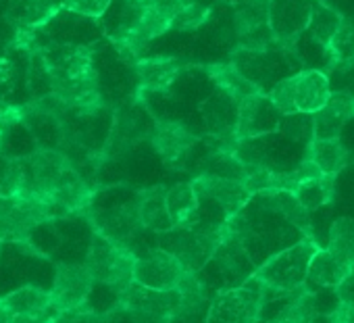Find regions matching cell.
Masks as SVG:
<instances>
[{
	"mask_svg": "<svg viewBox=\"0 0 354 323\" xmlns=\"http://www.w3.org/2000/svg\"><path fill=\"white\" fill-rule=\"evenodd\" d=\"M38 57L48 77L50 100L80 113H96L102 107L94 46L50 42Z\"/></svg>",
	"mask_w": 354,
	"mask_h": 323,
	"instance_id": "cell-1",
	"label": "cell"
},
{
	"mask_svg": "<svg viewBox=\"0 0 354 323\" xmlns=\"http://www.w3.org/2000/svg\"><path fill=\"white\" fill-rule=\"evenodd\" d=\"M321 248L315 236H302L298 242L269 255L252 277L271 292H298L306 284V271L313 255Z\"/></svg>",
	"mask_w": 354,
	"mask_h": 323,
	"instance_id": "cell-2",
	"label": "cell"
},
{
	"mask_svg": "<svg viewBox=\"0 0 354 323\" xmlns=\"http://www.w3.org/2000/svg\"><path fill=\"white\" fill-rule=\"evenodd\" d=\"M269 100L281 115L308 113L315 115L331 96L327 73L315 67L300 69L271 86L267 90Z\"/></svg>",
	"mask_w": 354,
	"mask_h": 323,
	"instance_id": "cell-3",
	"label": "cell"
},
{
	"mask_svg": "<svg viewBox=\"0 0 354 323\" xmlns=\"http://www.w3.org/2000/svg\"><path fill=\"white\" fill-rule=\"evenodd\" d=\"M133 261H136V255L123 242H117L96 232L84 265L88 267L94 282L111 286L119 292L127 284H131Z\"/></svg>",
	"mask_w": 354,
	"mask_h": 323,
	"instance_id": "cell-4",
	"label": "cell"
},
{
	"mask_svg": "<svg viewBox=\"0 0 354 323\" xmlns=\"http://www.w3.org/2000/svg\"><path fill=\"white\" fill-rule=\"evenodd\" d=\"M265 288L250 275L244 284L215 294L205 323H259L263 317Z\"/></svg>",
	"mask_w": 354,
	"mask_h": 323,
	"instance_id": "cell-5",
	"label": "cell"
},
{
	"mask_svg": "<svg viewBox=\"0 0 354 323\" xmlns=\"http://www.w3.org/2000/svg\"><path fill=\"white\" fill-rule=\"evenodd\" d=\"M117 304L125 308L133 323H171L182 304V294L173 290H154L136 282L119 290Z\"/></svg>",
	"mask_w": 354,
	"mask_h": 323,
	"instance_id": "cell-6",
	"label": "cell"
},
{
	"mask_svg": "<svg viewBox=\"0 0 354 323\" xmlns=\"http://www.w3.org/2000/svg\"><path fill=\"white\" fill-rule=\"evenodd\" d=\"M223 221L221 223L196 221L190 228H175V230L167 232L173 238V242L165 250L173 252L177 259H180V263L184 265L186 271L198 273L213 259L217 246L223 240V234H225Z\"/></svg>",
	"mask_w": 354,
	"mask_h": 323,
	"instance_id": "cell-7",
	"label": "cell"
},
{
	"mask_svg": "<svg viewBox=\"0 0 354 323\" xmlns=\"http://www.w3.org/2000/svg\"><path fill=\"white\" fill-rule=\"evenodd\" d=\"M184 273V265L173 252L165 248H154L142 257H136L131 282L154 290H173L177 288Z\"/></svg>",
	"mask_w": 354,
	"mask_h": 323,
	"instance_id": "cell-8",
	"label": "cell"
},
{
	"mask_svg": "<svg viewBox=\"0 0 354 323\" xmlns=\"http://www.w3.org/2000/svg\"><path fill=\"white\" fill-rule=\"evenodd\" d=\"M281 113L273 107L267 92L252 94L238 102V121L234 129V142L269 136L279 131Z\"/></svg>",
	"mask_w": 354,
	"mask_h": 323,
	"instance_id": "cell-9",
	"label": "cell"
},
{
	"mask_svg": "<svg viewBox=\"0 0 354 323\" xmlns=\"http://www.w3.org/2000/svg\"><path fill=\"white\" fill-rule=\"evenodd\" d=\"M313 0H269L267 26L277 44H294L310 21Z\"/></svg>",
	"mask_w": 354,
	"mask_h": 323,
	"instance_id": "cell-10",
	"label": "cell"
},
{
	"mask_svg": "<svg viewBox=\"0 0 354 323\" xmlns=\"http://www.w3.org/2000/svg\"><path fill=\"white\" fill-rule=\"evenodd\" d=\"M92 286H94V279L86 265L59 263L55 282H53V290L48 292L50 302L59 313L82 306V304H86V300L92 292Z\"/></svg>",
	"mask_w": 354,
	"mask_h": 323,
	"instance_id": "cell-11",
	"label": "cell"
},
{
	"mask_svg": "<svg viewBox=\"0 0 354 323\" xmlns=\"http://www.w3.org/2000/svg\"><path fill=\"white\" fill-rule=\"evenodd\" d=\"M148 140L167 165H175L177 160H182L198 144L201 138L186 123L165 119V121H154Z\"/></svg>",
	"mask_w": 354,
	"mask_h": 323,
	"instance_id": "cell-12",
	"label": "cell"
},
{
	"mask_svg": "<svg viewBox=\"0 0 354 323\" xmlns=\"http://www.w3.org/2000/svg\"><path fill=\"white\" fill-rule=\"evenodd\" d=\"M192 186H194L198 199H211L215 205H219L225 219L240 213L246 207V203L252 199V194L244 188V184L234 182V180H221V178H211V176L198 174L192 180Z\"/></svg>",
	"mask_w": 354,
	"mask_h": 323,
	"instance_id": "cell-13",
	"label": "cell"
},
{
	"mask_svg": "<svg viewBox=\"0 0 354 323\" xmlns=\"http://www.w3.org/2000/svg\"><path fill=\"white\" fill-rule=\"evenodd\" d=\"M188 65L177 57H152L133 61V71L138 75V92H167L180 77Z\"/></svg>",
	"mask_w": 354,
	"mask_h": 323,
	"instance_id": "cell-14",
	"label": "cell"
},
{
	"mask_svg": "<svg viewBox=\"0 0 354 323\" xmlns=\"http://www.w3.org/2000/svg\"><path fill=\"white\" fill-rule=\"evenodd\" d=\"M350 117H354V98L331 92L325 107L313 115V138H339Z\"/></svg>",
	"mask_w": 354,
	"mask_h": 323,
	"instance_id": "cell-15",
	"label": "cell"
},
{
	"mask_svg": "<svg viewBox=\"0 0 354 323\" xmlns=\"http://www.w3.org/2000/svg\"><path fill=\"white\" fill-rule=\"evenodd\" d=\"M165 205L169 211V217L175 228H190L198 219V209H201V199L192 186V182H182L175 184L165 190Z\"/></svg>",
	"mask_w": 354,
	"mask_h": 323,
	"instance_id": "cell-16",
	"label": "cell"
},
{
	"mask_svg": "<svg viewBox=\"0 0 354 323\" xmlns=\"http://www.w3.org/2000/svg\"><path fill=\"white\" fill-rule=\"evenodd\" d=\"M165 190H167L165 186H154L138 194L136 211H138V221L144 230L156 234H167L173 230V221L165 205Z\"/></svg>",
	"mask_w": 354,
	"mask_h": 323,
	"instance_id": "cell-17",
	"label": "cell"
},
{
	"mask_svg": "<svg viewBox=\"0 0 354 323\" xmlns=\"http://www.w3.org/2000/svg\"><path fill=\"white\" fill-rule=\"evenodd\" d=\"M209 77L215 82L217 90H221L223 94H227L234 100H244L252 94L265 92L263 88H259L252 80H248L232 61L230 63H213V65H205L203 67Z\"/></svg>",
	"mask_w": 354,
	"mask_h": 323,
	"instance_id": "cell-18",
	"label": "cell"
},
{
	"mask_svg": "<svg viewBox=\"0 0 354 323\" xmlns=\"http://www.w3.org/2000/svg\"><path fill=\"white\" fill-rule=\"evenodd\" d=\"M304 158L313 160L325 176H337L348 163V150L339 138H310L304 146Z\"/></svg>",
	"mask_w": 354,
	"mask_h": 323,
	"instance_id": "cell-19",
	"label": "cell"
},
{
	"mask_svg": "<svg viewBox=\"0 0 354 323\" xmlns=\"http://www.w3.org/2000/svg\"><path fill=\"white\" fill-rule=\"evenodd\" d=\"M61 5L55 0H9L7 17L15 28H42L53 21Z\"/></svg>",
	"mask_w": 354,
	"mask_h": 323,
	"instance_id": "cell-20",
	"label": "cell"
},
{
	"mask_svg": "<svg viewBox=\"0 0 354 323\" xmlns=\"http://www.w3.org/2000/svg\"><path fill=\"white\" fill-rule=\"evenodd\" d=\"M352 269L348 265H344L339 259H335L327 248H317V252L313 255L310 263H308V271H306V284L304 286H319V288H335Z\"/></svg>",
	"mask_w": 354,
	"mask_h": 323,
	"instance_id": "cell-21",
	"label": "cell"
},
{
	"mask_svg": "<svg viewBox=\"0 0 354 323\" xmlns=\"http://www.w3.org/2000/svg\"><path fill=\"white\" fill-rule=\"evenodd\" d=\"M335 178L337 176L323 174L319 178L302 180L296 184L292 194L304 211H308V213L319 211L321 207H327L335 201Z\"/></svg>",
	"mask_w": 354,
	"mask_h": 323,
	"instance_id": "cell-22",
	"label": "cell"
},
{
	"mask_svg": "<svg viewBox=\"0 0 354 323\" xmlns=\"http://www.w3.org/2000/svg\"><path fill=\"white\" fill-rule=\"evenodd\" d=\"M96 232L117 240V242H123L133 236L138 230H142L140 221H138V211H136V201L129 203V205H123L119 209H113V211H106L102 213L98 219H96Z\"/></svg>",
	"mask_w": 354,
	"mask_h": 323,
	"instance_id": "cell-23",
	"label": "cell"
},
{
	"mask_svg": "<svg viewBox=\"0 0 354 323\" xmlns=\"http://www.w3.org/2000/svg\"><path fill=\"white\" fill-rule=\"evenodd\" d=\"M50 304H53L50 294L46 290H40L36 286L17 288L5 296H0V323H5L13 315L36 311V308H46Z\"/></svg>",
	"mask_w": 354,
	"mask_h": 323,
	"instance_id": "cell-24",
	"label": "cell"
},
{
	"mask_svg": "<svg viewBox=\"0 0 354 323\" xmlns=\"http://www.w3.org/2000/svg\"><path fill=\"white\" fill-rule=\"evenodd\" d=\"M325 248L344 265L354 269V219L352 217H339L331 223L327 232Z\"/></svg>",
	"mask_w": 354,
	"mask_h": 323,
	"instance_id": "cell-25",
	"label": "cell"
},
{
	"mask_svg": "<svg viewBox=\"0 0 354 323\" xmlns=\"http://www.w3.org/2000/svg\"><path fill=\"white\" fill-rule=\"evenodd\" d=\"M342 17L344 15H339L337 11H333L331 7L321 3V0H313V13H310V21H308V28H306L304 34H308V38L313 42H317L319 46H323L327 50L329 38L337 30Z\"/></svg>",
	"mask_w": 354,
	"mask_h": 323,
	"instance_id": "cell-26",
	"label": "cell"
},
{
	"mask_svg": "<svg viewBox=\"0 0 354 323\" xmlns=\"http://www.w3.org/2000/svg\"><path fill=\"white\" fill-rule=\"evenodd\" d=\"M211 15H213V9L209 5H203L201 0H182L171 17V30L194 32L203 28L211 19Z\"/></svg>",
	"mask_w": 354,
	"mask_h": 323,
	"instance_id": "cell-27",
	"label": "cell"
},
{
	"mask_svg": "<svg viewBox=\"0 0 354 323\" xmlns=\"http://www.w3.org/2000/svg\"><path fill=\"white\" fill-rule=\"evenodd\" d=\"M327 53H329V59H331V67L335 63L354 59V21L352 19L342 17L337 30L329 38Z\"/></svg>",
	"mask_w": 354,
	"mask_h": 323,
	"instance_id": "cell-28",
	"label": "cell"
},
{
	"mask_svg": "<svg viewBox=\"0 0 354 323\" xmlns=\"http://www.w3.org/2000/svg\"><path fill=\"white\" fill-rule=\"evenodd\" d=\"M279 131H283L286 138L292 140L294 144L306 146L308 140L313 138V115H308V113L281 115Z\"/></svg>",
	"mask_w": 354,
	"mask_h": 323,
	"instance_id": "cell-29",
	"label": "cell"
},
{
	"mask_svg": "<svg viewBox=\"0 0 354 323\" xmlns=\"http://www.w3.org/2000/svg\"><path fill=\"white\" fill-rule=\"evenodd\" d=\"M327 80H329L331 92L346 94V96H352L354 98V59L335 63L327 71Z\"/></svg>",
	"mask_w": 354,
	"mask_h": 323,
	"instance_id": "cell-30",
	"label": "cell"
},
{
	"mask_svg": "<svg viewBox=\"0 0 354 323\" xmlns=\"http://www.w3.org/2000/svg\"><path fill=\"white\" fill-rule=\"evenodd\" d=\"M113 0H63L61 9L82 15V17H90V19H100L109 7H111Z\"/></svg>",
	"mask_w": 354,
	"mask_h": 323,
	"instance_id": "cell-31",
	"label": "cell"
},
{
	"mask_svg": "<svg viewBox=\"0 0 354 323\" xmlns=\"http://www.w3.org/2000/svg\"><path fill=\"white\" fill-rule=\"evenodd\" d=\"M28 113H30V107H11V104L0 107V148H3L5 133L11 129V125L17 121H24Z\"/></svg>",
	"mask_w": 354,
	"mask_h": 323,
	"instance_id": "cell-32",
	"label": "cell"
},
{
	"mask_svg": "<svg viewBox=\"0 0 354 323\" xmlns=\"http://www.w3.org/2000/svg\"><path fill=\"white\" fill-rule=\"evenodd\" d=\"M15 88V65L9 59H0V107L7 104Z\"/></svg>",
	"mask_w": 354,
	"mask_h": 323,
	"instance_id": "cell-33",
	"label": "cell"
},
{
	"mask_svg": "<svg viewBox=\"0 0 354 323\" xmlns=\"http://www.w3.org/2000/svg\"><path fill=\"white\" fill-rule=\"evenodd\" d=\"M333 290H335V296H337L339 304L346 306V308H352L354 306V269Z\"/></svg>",
	"mask_w": 354,
	"mask_h": 323,
	"instance_id": "cell-34",
	"label": "cell"
},
{
	"mask_svg": "<svg viewBox=\"0 0 354 323\" xmlns=\"http://www.w3.org/2000/svg\"><path fill=\"white\" fill-rule=\"evenodd\" d=\"M348 323H354V306L348 308Z\"/></svg>",
	"mask_w": 354,
	"mask_h": 323,
	"instance_id": "cell-35",
	"label": "cell"
},
{
	"mask_svg": "<svg viewBox=\"0 0 354 323\" xmlns=\"http://www.w3.org/2000/svg\"><path fill=\"white\" fill-rule=\"evenodd\" d=\"M3 244H5V242H3V240H0V252H3Z\"/></svg>",
	"mask_w": 354,
	"mask_h": 323,
	"instance_id": "cell-36",
	"label": "cell"
}]
</instances>
